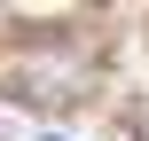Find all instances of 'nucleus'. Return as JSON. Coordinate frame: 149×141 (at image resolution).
<instances>
[{"mask_svg": "<svg viewBox=\"0 0 149 141\" xmlns=\"http://www.w3.org/2000/svg\"><path fill=\"white\" fill-rule=\"evenodd\" d=\"M0 141H8V126H0Z\"/></svg>", "mask_w": 149, "mask_h": 141, "instance_id": "obj_1", "label": "nucleus"}, {"mask_svg": "<svg viewBox=\"0 0 149 141\" xmlns=\"http://www.w3.org/2000/svg\"><path fill=\"white\" fill-rule=\"evenodd\" d=\"M47 141H63V133H47Z\"/></svg>", "mask_w": 149, "mask_h": 141, "instance_id": "obj_2", "label": "nucleus"}]
</instances>
